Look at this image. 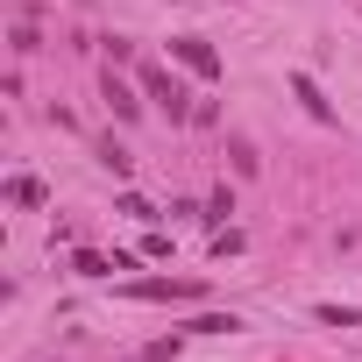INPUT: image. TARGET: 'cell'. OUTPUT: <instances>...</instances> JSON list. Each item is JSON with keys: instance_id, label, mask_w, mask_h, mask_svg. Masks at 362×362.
I'll return each instance as SVG.
<instances>
[{"instance_id": "6da1fadb", "label": "cell", "mask_w": 362, "mask_h": 362, "mask_svg": "<svg viewBox=\"0 0 362 362\" xmlns=\"http://www.w3.org/2000/svg\"><path fill=\"white\" fill-rule=\"evenodd\" d=\"M142 93H149V100H156V107H163L170 121H185V114H192V93L177 86L170 71H142Z\"/></svg>"}, {"instance_id": "7a4b0ae2", "label": "cell", "mask_w": 362, "mask_h": 362, "mask_svg": "<svg viewBox=\"0 0 362 362\" xmlns=\"http://www.w3.org/2000/svg\"><path fill=\"white\" fill-rule=\"evenodd\" d=\"M170 57L185 64V71H199V78H221V57H214L206 36H170Z\"/></svg>"}, {"instance_id": "3957f363", "label": "cell", "mask_w": 362, "mask_h": 362, "mask_svg": "<svg viewBox=\"0 0 362 362\" xmlns=\"http://www.w3.org/2000/svg\"><path fill=\"white\" fill-rule=\"evenodd\" d=\"M291 93H298V100H305V114H313V121H334V100H320V86H313V78H305V71H298V78H291Z\"/></svg>"}, {"instance_id": "277c9868", "label": "cell", "mask_w": 362, "mask_h": 362, "mask_svg": "<svg viewBox=\"0 0 362 362\" xmlns=\"http://www.w3.org/2000/svg\"><path fill=\"white\" fill-rule=\"evenodd\" d=\"M107 107H114L121 121H135V114H142V100H135V93H128V86H121L114 71H107Z\"/></svg>"}, {"instance_id": "5b68a950", "label": "cell", "mask_w": 362, "mask_h": 362, "mask_svg": "<svg viewBox=\"0 0 362 362\" xmlns=\"http://www.w3.org/2000/svg\"><path fill=\"white\" fill-rule=\"evenodd\" d=\"M135 298H177V305H185V298H199V284H135Z\"/></svg>"}, {"instance_id": "8992f818", "label": "cell", "mask_w": 362, "mask_h": 362, "mask_svg": "<svg viewBox=\"0 0 362 362\" xmlns=\"http://www.w3.org/2000/svg\"><path fill=\"white\" fill-rule=\"evenodd\" d=\"M8 199H15V206H43V185H36V177H15Z\"/></svg>"}, {"instance_id": "52a82bcc", "label": "cell", "mask_w": 362, "mask_h": 362, "mask_svg": "<svg viewBox=\"0 0 362 362\" xmlns=\"http://www.w3.org/2000/svg\"><path fill=\"white\" fill-rule=\"evenodd\" d=\"M121 214H128V221H163V214H156L149 199H135V192H121Z\"/></svg>"}, {"instance_id": "ba28073f", "label": "cell", "mask_w": 362, "mask_h": 362, "mask_svg": "<svg viewBox=\"0 0 362 362\" xmlns=\"http://www.w3.org/2000/svg\"><path fill=\"white\" fill-rule=\"evenodd\" d=\"M100 163H107V170H114V177H121V170H128V163H135V156H128V149H121V142H107V149H100Z\"/></svg>"}]
</instances>
